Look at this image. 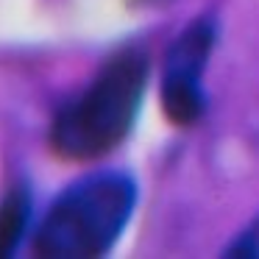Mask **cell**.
<instances>
[{"label":"cell","instance_id":"cell-1","mask_svg":"<svg viewBox=\"0 0 259 259\" xmlns=\"http://www.w3.org/2000/svg\"><path fill=\"white\" fill-rule=\"evenodd\" d=\"M148 81V56L140 48L114 53L90 87L56 114L51 148L70 162L98 159L134 128Z\"/></svg>","mask_w":259,"mask_h":259},{"label":"cell","instance_id":"cell-2","mask_svg":"<svg viewBox=\"0 0 259 259\" xmlns=\"http://www.w3.org/2000/svg\"><path fill=\"white\" fill-rule=\"evenodd\" d=\"M137 203V184L123 173H95L59 195L34 237V251L51 259L101 256L117 242Z\"/></svg>","mask_w":259,"mask_h":259},{"label":"cell","instance_id":"cell-3","mask_svg":"<svg viewBox=\"0 0 259 259\" xmlns=\"http://www.w3.org/2000/svg\"><path fill=\"white\" fill-rule=\"evenodd\" d=\"M214 48V25L209 20H198L179 34L170 45L162 78V112L173 125L198 123L206 112L203 95V70L209 64Z\"/></svg>","mask_w":259,"mask_h":259},{"label":"cell","instance_id":"cell-4","mask_svg":"<svg viewBox=\"0 0 259 259\" xmlns=\"http://www.w3.org/2000/svg\"><path fill=\"white\" fill-rule=\"evenodd\" d=\"M31 220V195L25 187H14L0 201V259L12 256L17 251L20 240L28 231Z\"/></svg>","mask_w":259,"mask_h":259},{"label":"cell","instance_id":"cell-5","mask_svg":"<svg viewBox=\"0 0 259 259\" xmlns=\"http://www.w3.org/2000/svg\"><path fill=\"white\" fill-rule=\"evenodd\" d=\"M231 256H242V259H259V220H253L245 231L234 240V245L229 248Z\"/></svg>","mask_w":259,"mask_h":259},{"label":"cell","instance_id":"cell-6","mask_svg":"<svg viewBox=\"0 0 259 259\" xmlns=\"http://www.w3.org/2000/svg\"><path fill=\"white\" fill-rule=\"evenodd\" d=\"M142 3H151V0H142Z\"/></svg>","mask_w":259,"mask_h":259}]
</instances>
